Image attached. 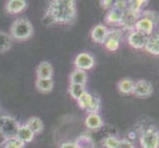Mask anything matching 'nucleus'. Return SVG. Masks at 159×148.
<instances>
[{"mask_svg":"<svg viewBox=\"0 0 159 148\" xmlns=\"http://www.w3.org/2000/svg\"><path fill=\"white\" fill-rule=\"evenodd\" d=\"M47 11L56 24H69L76 17V2L73 0H53L48 4Z\"/></svg>","mask_w":159,"mask_h":148,"instance_id":"f257e3e1","label":"nucleus"},{"mask_svg":"<svg viewBox=\"0 0 159 148\" xmlns=\"http://www.w3.org/2000/svg\"><path fill=\"white\" fill-rule=\"evenodd\" d=\"M33 25L27 19L19 18L15 20L10 27V36L13 40L23 42L29 40L33 35Z\"/></svg>","mask_w":159,"mask_h":148,"instance_id":"f03ea898","label":"nucleus"},{"mask_svg":"<svg viewBox=\"0 0 159 148\" xmlns=\"http://www.w3.org/2000/svg\"><path fill=\"white\" fill-rule=\"evenodd\" d=\"M20 123L10 116H0V134L7 140L17 136Z\"/></svg>","mask_w":159,"mask_h":148,"instance_id":"7ed1b4c3","label":"nucleus"},{"mask_svg":"<svg viewBox=\"0 0 159 148\" xmlns=\"http://www.w3.org/2000/svg\"><path fill=\"white\" fill-rule=\"evenodd\" d=\"M141 148H159V130L155 127H148L140 134Z\"/></svg>","mask_w":159,"mask_h":148,"instance_id":"20e7f679","label":"nucleus"},{"mask_svg":"<svg viewBox=\"0 0 159 148\" xmlns=\"http://www.w3.org/2000/svg\"><path fill=\"white\" fill-rule=\"evenodd\" d=\"M74 66L76 69H80L86 71L90 70L94 67L95 65V58L93 56V54H91L90 52H80L74 58Z\"/></svg>","mask_w":159,"mask_h":148,"instance_id":"39448f33","label":"nucleus"},{"mask_svg":"<svg viewBox=\"0 0 159 148\" xmlns=\"http://www.w3.org/2000/svg\"><path fill=\"white\" fill-rule=\"evenodd\" d=\"M141 14H138L134 12H131L130 10L127 9L123 12L122 15V20H120V27L123 28L124 30H127L129 33L134 30V27L138 20L139 19Z\"/></svg>","mask_w":159,"mask_h":148,"instance_id":"423d86ee","label":"nucleus"},{"mask_svg":"<svg viewBox=\"0 0 159 148\" xmlns=\"http://www.w3.org/2000/svg\"><path fill=\"white\" fill-rule=\"evenodd\" d=\"M147 41L148 36H146L139 31H131L128 34V43L129 45L135 49H143Z\"/></svg>","mask_w":159,"mask_h":148,"instance_id":"0eeeda50","label":"nucleus"},{"mask_svg":"<svg viewBox=\"0 0 159 148\" xmlns=\"http://www.w3.org/2000/svg\"><path fill=\"white\" fill-rule=\"evenodd\" d=\"M153 93V87L149 81L140 79L134 82L133 94L139 98H147Z\"/></svg>","mask_w":159,"mask_h":148,"instance_id":"6e6552de","label":"nucleus"},{"mask_svg":"<svg viewBox=\"0 0 159 148\" xmlns=\"http://www.w3.org/2000/svg\"><path fill=\"white\" fill-rule=\"evenodd\" d=\"M155 29H156V25L153 23L150 19L143 17V16H141V15L139 19L138 20V22H136L135 27H134L135 31H139L148 37L155 31Z\"/></svg>","mask_w":159,"mask_h":148,"instance_id":"1a4fd4ad","label":"nucleus"},{"mask_svg":"<svg viewBox=\"0 0 159 148\" xmlns=\"http://www.w3.org/2000/svg\"><path fill=\"white\" fill-rule=\"evenodd\" d=\"M108 32H109V28L106 25H104L102 23L97 24L96 26L93 27V29L90 32L91 39L93 40V42H95L97 43H102L103 45L107 40Z\"/></svg>","mask_w":159,"mask_h":148,"instance_id":"9d476101","label":"nucleus"},{"mask_svg":"<svg viewBox=\"0 0 159 148\" xmlns=\"http://www.w3.org/2000/svg\"><path fill=\"white\" fill-rule=\"evenodd\" d=\"M145 51L152 56H159V30L158 28L148 37L146 45L144 47Z\"/></svg>","mask_w":159,"mask_h":148,"instance_id":"9b49d317","label":"nucleus"},{"mask_svg":"<svg viewBox=\"0 0 159 148\" xmlns=\"http://www.w3.org/2000/svg\"><path fill=\"white\" fill-rule=\"evenodd\" d=\"M37 78L39 79H52L53 67L48 61H42L38 65L36 70Z\"/></svg>","mask_w":159,"mask_h":148,"instance_id":"f8f14e48","label":"nucleus"},{"mask_svg":"<svg viewBox=\"0 0 159 148\" xmlns=\"http://www.w3.org/2000/svg\"><path fill=\"white\" fill-rule=\"evenodd\" d=\"M27 7V1L25 0H9L5 4L6 12L11 15L21 13Z\"/></svg>","mask_w":159,"mask_h":148,"instance_id":"ddd939ff","label":"nucleus"},{"mask_svg":"<svg viewBox=\"0 0 159 148\" xmlns=\"http://www.w3.org/2000/svg\"><path fill=\"white\" fill-rule=\"evenodd\" d=\"M103 124V119L99 114H88L85 118V125L89 129H99Z\"/></svg>","mask_w":159,"mask_h":148,"instance_id":"4468645a","label":"nucleus"},{"mask_svg":"<svg viewBox=\"0 0 159 148\" xmlns=\"http://www.w3.org/2000/svg\"><path fill=\"white\" fill-rule=\"evenodd\" d=\"M87 80H88V78H87V74L85 71L76 68L70 73L69 76L70 84H79L85 86L87 83Z\"/></svg>","mask_w":159,"mask_h":148,"instance_id":"2eb2a0df","label":"nucleus"},{"mask_svg":"<svg viewBox=\"0 0 159 148\" xmlns=\"http://www.w3.org/2000/svg\"><path fill=\"white\" fill-rule=\"evenodd\" d=\"M123 12H120L116 9H110L106 16H105V22L110 26H120V20H122Z\"/></svg>","mask_w":159,"mask_h":148,"instance_id":"dca6fc26","label":"nucleus"},{"mask_svg":"<svg viewBox=\"0 0 159 148\" xmlns=\"http://www.w3.org/2000/svg\"><path fill=\"white\" fill-rule=\"evenodd\" d=\"M17 137L24 143H29L31 142L35 137V133L27 127L26 124H21L19 130H18V133H17Z\"/></svg>","mask_w":159,"mask_h":148,"instance_id":"f3484780","label":"nucleus"},{"mask_svg":"<svg viewBox=\"0 0 159 148\" xmlns=\"http://www.w3.org/2000/svg\"><path fill=\"white\" fill-rule=\"evenodd\" d=\"M27 127H28L35 134H39L41 133L43 129V120L38 118V117H31L27 119V122L25 123Z\"/></svg>","mask_w":159,"mask_h":148,"instance_id":"a211bd4d","label":"nucleus"},{"mask_svg":"<svg viewBox=\"0 0 159 148\" xmlns=\"http://www.w3.org/2000/svg\"><path fill=\"white\" fill-rule=\"evenodd\" d=\"M36 88L37 90L43 93V94H47V93H50L53 89V80L52 79H36Z\"/></svg>","mask_w":159,"mask_h":148,"instance_id":"6ab92c4d","label":"nucleus"},{"mask_svg":"<svg viewBox=\"0 0 159 148\" xmlns=\"http://www.w3.org/2000/svg\"><path fill=\"white\" fill-rule=\"evenodd\" d=\"M13 45V39L9 34L0 31V53L6 52Z\"/></svg>","mask_w":159,"mask_h":148,"instance_id":"aec40b11","label":"nucleus"},{"mask_svg":"<svg viewBox=\"0 0 159 148\" xmlns=\"http://www.w3.org/2000/svg\"><path fill=\"white\" fill-rule=\"evenodd\" d=\"M134 81L129 78H124L119 81L118 83V89L120 93L125 95L133 94V89H134Z\"/></svg>","mask_w":159,"mask_h":148,"instance_id":"412c9836","label":"nucleus"},{"mask_svg":"<svg viewBox=\"0 0 159 148\" xmlns=\"http://www.w3.org/2000/svg\"><path fill=\"white\" fill-rule=\"evenodd\" d=\"M68 92H69V95L71 96V98L74 99L75 101H77L78 99L86 92V88L83 85L70 84L69 88H68Z\"/></svg>","mask_w":159,"mask_h":148,"instance_id":"4be33fe9","label":"nucleus"},{"mask_svg":"<svg viewBox=\"0 0 159 148\" xmlns=\"http://www.w3.org/2000/svg\"><path fill=\"white\" fill-rule=\"evenodd\" d=\"M148 3V1H143V0H130L128 1V9L131 12L141 14L143 12V7Z\"/></svg>","mask_w":159,"mask_h":148,"instance_id":"5701e85b","label":"nucleus"},{"mask_svg":"<svg viewBox=\"0 0 159 148\" xmlns=\"http://www.w3.org/2000/svg\"><path fill=\"white\" fill-rule=\"evenodd\" d=\"M101 109V99L98 96L93 95L92 101L90 103L89 107L87 108L85 111L87 114H98Z\"/></svg>","mask_w":159,"mask_h":148,"instance_id":"b1692460","label":"nucleus"},{"mask_svg":"<svg viewBox=\"0 0 159 148\" xmlns=\"http://www.w3.org/2000/svg\"><path fill=\"white\" fill-rule=\"evenodd\" d=\"M92 98H93V95L90 94L89 92L86 91L84 94L77 100V105L79 106V108L81 110H84V111H85V110L89 107L90 103L92 101Z\"/></svg>","mask_w":159,"mask_h":148,"instance_id":"393cba45","label":"nucleus"},{"mask_svg":"<svg viewBox=\"0 0 159 148\" xmlns=\"http://www.w3.org/2000/svg\"><path fill=\"white\" fill-rule=\"evenodd\" d=\"M75 143L77 144L78 148H94V143L92 139L87 136H80Z\"/></svg>","mask_w":159,"mask_h":148,"instance_id":"a878e982","label":"nucleus"},{"mask_svg":"<svg viewBox=\"0 0 159 148\" xmlns=\"http://www.w3.org/2000/svg\"><path fill=\"white\" fill-rule=\"evenodd\" d=\"M120 143V139L114 135H109L104 139L103 144L106 148H117Z\"/></svg>","mask_w":159,"mask_h":148,"instance_id":"bb28decb","label":"nucleus"},{"mask_svg":"<svg viewBox=\"0 0 159 148\" xmlns=\"http://www.w3.org/2000/svg\"><path fill=\"white\" fill-rule=\"evenodd\" d=\"M103 45L109 52H117L120 47V42L114 39H107Z\"/></svg>","mask_w":159,"mask_h":148,"instance_id":"cd10ccee","label":"nucleus"},{"mask_svg":"<svg viewBox=\"0 0 159 148\" xmlns=\"http://www.w3.org/2000/svg\"><path fill=\"white\" fill-rule=\"evenodd\" d=\"M123 38V33L120 31L119 28L117 29H109V32H108V37L107 39H114V40H117L119 42H120Z\"/></svg>","mask_w":159,"mask_h":148,"instance_id":"c85d7f7f","label":"nucleus"},{"mask_svg":"<svg viewBox=\"0 0 159 148\" xmlns=\"http://www.w3.org/2000/svg\"><path fill=\"white\" fill-rule=\"evenodd\" d=\"M141 16L150 19L156 26L159 23V15L156 12H154V11H143V12L141 13Z\"/></svg>","mask_w":159,"mask_h":148,"instance_id":"c756f323","label":"nucleus"},{"mask_svg":"<svg viewBox=\"0 0 159 148\" xmlns=\"http://www.w3.org/2000/svg\"><path fill=\"white\" fill-rule=\"evenodd\" d=\"M113 8L120 11V12H124V11L128 9V1H125V0H117V1H114Z\"/></svg>","mask_w":159,"mask_h":148,"instance_id":"7c9ffc66","label":"nucleus"},{"mask_svg":"<svg viewBox=\"0 0 159 148\" xmlns=\"http://www.w3.org/2000/svg\"><path fill=\"white\" fill-rule=\"evenodd\" d=\"M43 23L46 26H52L53 24H56V22H54V19L52 16L47 11L45 16H43Z\"/></svg>","mask_w":159,"mask_h":148,"instance_id":"2f4dec72","label":"nucleus"},{"mask_svg":"<svg viewBox=\"0 0 159 148\" xmlns=\"http://www.w3.org/2000/svg\"><path fill=\"white\" fill-rule=\"evenodd\" d=\"M7 141L8 142H10L11 144L12 145H14L16 148H24L25 147V143L24 142H22L17 136H16V137H13V138H10V139H7Z\"/></svg>","mask_w":159,"mask_h":148,"instance_id":"473e14b6","label":"nucleus"},{"mask_svg":"<svg viewBox=\"0 0 159 148\" xmlns=\"http://www.w3.org/2000/svg\"><path fill=\"white\" fill-rule=\"evenodd\" d=\"M117 148H135V146L128 139H120V143Z\"/></svg>","mask_w":159,"mask_h":148,"instance_id":"72a5a7b5","label":"nucleus"},{"mask_svg":"<svg viewBox=\"0 0 159 148\" xmlns=\"http://www.w3.org/2000/svg\"><path fill=\"white\" fill-rule=\"evenodd\" d=\"M101 6L103 7V9L105 10H110L113 8V5H114V1L112 0H103V1H100Z\"/></svg>","mask_w":159,"mask_h":148,"instance_id":"f704fd0d","label":"nucleus"},{"mask_svg":"<svg viewBox=\"0 0 159 148\" xmlns=\"http://www.w3.org/2000/svg\"><path fill=\"white\" fill-rule=\"evenodd\" d=\"M59 148H78L77 144L72 141H65L60 144Z\"/></svg>","mask_w":159,"mask_h":148,"instance_id":"c9c22d12","label":"nucleus"},{"mask_svg":"<svg viewBox=\"0 0 159 148\" xmlns=\"http://www.w3.org/2000/svg\"><path fill=\"white\" fill-rule=\"evenodd\" d=\"M0 147H1V148H16L14 145H12V144H11L10 142H8L7 140H5V141L3 142V143H2V145L0 146Z\"/></svg>","mask_w":159,"mask_h":148,"instance_id":"e433bc0d","label":"nucleus"}]
</instances>
